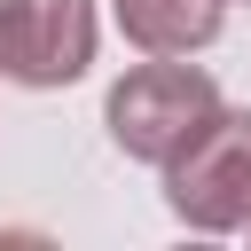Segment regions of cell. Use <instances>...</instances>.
Returning <instances> with one entry per match:
<instances>
[{"label":"cell","mask_w":251,"mask_h":251,"mask_svg":"<svg viewBox=\"0 0 251 251\" xmlns=\"http://www.w3.org/2000/svg\"><path fill=\"white\" fill-rule=\"evenodd\" d=\"M94 63V0H0V78L71 86Z\"/></svg>","instance_id":"obj_3"},{"label":"cell","mask_w":251,"mask_h":251,"mask_svg":"<svg viewBox=\"0 0 251 251\" xmlns=\"http://www.w3.org/2000/svg\"><path fill=\"white\" fill-rule=\"evenodd\" d=\"M165 204L196 235L251 227V110H212V126L165 165Z\"/></svg>","instance_id":"obj_2"},{"label":"cell","mask_w":251,"mask_h":251,"mask_svg":"<svg viewBox=\"0 0 251 251\" xmlns=\"http://www.w3.org/2000/svg\"><path fill=\"white\" fill-rule=\"evenodd\" d=\"M220 8L227 0H110L118 31L141 55H204L220 39Z\"/></svg>","instance_id":"obj_4"},{"label":"cell","mask_w":251,"mask_h":251,"mask_svg":"<svg viewBox=\"0 0 251 251\" xmlns=\"http://www.w3.org/2000/svg\"><path fill=\"white\" fill-rule=\"evenodd\" d=\"M212 110H220V86H212V71H196L188 55H149V63H133V71L102 94L110 141H118L133 165H157V173L212 126Z\"/></svg>","instance_id":"obj_1"}]
</instances>
